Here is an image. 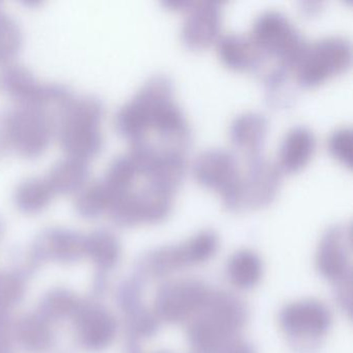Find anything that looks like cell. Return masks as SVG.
<instances>
[{"mask_svg": "<svg viewBox=\"0 0 353 353\" xmlns=\"http://www.w3.org/2000/svg\"><path fill=\"white\" fill-rule=\"evenodd\" d=\"M248 319L245 303L228 292H212L189 321L188 339L196 353H216L236 338Z\"/></svg>", "mask_w": 353, "mask_h": 353, "instance_id": "obj_1", "label": "cell"}, {"mask_svg": "<svg viewBox=\"0 0 353 353\" xmlns=\"http://www.w3.org/2000/svg\"><path fill=\"white\" fill-rule=\"evenodd\" d=\"M57 136L68 156L90 161L103 148L104 105L94 96L73 97L59 107Z\"/></svg>", "mask_w": 353, "mask_h": 353, "instance_id": "obj_2", "label": "cell"}, {"mask_svg": "<svg viewBox=\"0 0 353 353\" xmlns=\"http://www.w3.org/2000/svg\"><path fill=\"white\" fill-rule=\"evenodd\" d=\"M173 101L174 84L170 77L165 74L152 76L117 111L114 121L117 131L132 143L145 139L159 115Z\"/></svg>", "mask_w": 353, "mask_h": 353, "instance_id": "obj_3", "label": "cell"}, {"mask_svg": "<svg viewBox=\"0 0 353 353\" xmlns=\"http://www.w3.org/2000/svg\"><path fill=\"white\" fill-rule=\"evenodd\" d=\"M53 123L42 107L18 105L8 111L0 123V137L20 156L36 159L42 156L51 142Z\"/></svg>", "mask_w": 353, "mask_h": 353, "instance_id": "obj_4", "label": "cell"}, {"mask_svg": "<svg viewBox=\"0 0 353 353\" xmlns=\"http://www.w3.org/2000/svg\"><path fill=\"white\" fill-rule=\"evenodd\" d=\"M250 37L264 55L276 57L280 65L289 70L296 65L307 45L288 16L276 10L258 15Z\"/></svg>", "mask_w": 353, "mask_h": 353, "instance_id": "obj_5", "label": "cell"}, {"mask_svg": "<svg viewBox=\"0 0 353 353\" xmlns=\"http://www.w3.org/2000/svg\"><path fill=\"white\" fill-rule=\"evenodd\" d=\"M352 45L340 36L325 37L307 44L294 69L299 85L314 88L348 69Z\"/></svg>", "mask_w": 353, "mask_h": 353, "instance_id": "obj_6", "label": "cell"}, {"mask_svg": "<svg viewBox=\"0 0 353 353\" xmlns=\"http://www.w3.org/2000/svg\"><path fill=\"white\" fill-rule=\"evenodd\" d=\"M196 181L218 192L230 210H239L241 175L236 157L226 148H208L200 152L192 165Z\"/></svg>", "mask_w": 353, "mask_h": 353, "instance_id": "obj_7", "label": "cell"}, {"mask_svg": "<svg viewBox=\"0 0 353 353\" xmlns=\"http://www.w3.org/2000/svg\"><path fill=\"white\" fill-rule=\"evenodd\" d=\"M173 194L148 185L139 191H129L113 202L108 212L111 220L121 227L141 223H158L170 214Z\"/></svg>", "mask_w": 353, "mask_h": 353, "instance_id": "obj_8", "label": "cell"}, {"mask_svg": "<svg viewBox=\"0 0 353 353\" xmlns=\"http://www.w3.org/2000/svg\"><path fill=\"white\" fill-rule=\"evenodd\" d=\"M212 291L201 281H173L163 285L157 293L154 314L169 323L190 321L206 305Z\"/></svg>", "mask_w": 353, "mask_h": 353, "instance_id": "obj_9", "label": "cell"}, {"mask_svg": "<svg viewBox=\"0 0 353 353\" xmlns=\"http://www.w3.org/2000/svg\"><path fill=\"white\" fill-rule=\"evenodd\" d=\"M0 85L19 105L42 107L49 104L63 106L73 92L63 84L43 83L30 70L21 65H8L0 72Z\"/></svg>", "mask_w": 353, "mask_h": 353, "instance_id": "obj_10", "label": "cell"}, {"mask_svg": "<svg viewBox=\"0 0 353 353\" xmlns=\"http://www.w3.org/2000/svg\"><path fill=\"white\" fill-rule=\"evenodd\" d=\"M282 171L262 156L248 160V170L241 179L239 210L264 208L272 203L280 189Z\"/></svg>", "mask_w": 353, "mask_h": 353, "instance_id": "obj_11", "label": "cell"}, {"mask_svg": "<svg viewBox=\"0 0 353 353\" xmlns=\"http://www.w3.org/2000/svg\"><path fill=\"white\" fill-rule=\"evenodd\" d=\"M316 268L323 278L332 282L350 278V226L334 225L324 232L316 253Z\"/></svg>", "mask_w": 353, "mask_h": 353, "instance_id": "obj_12", "label": "cell"}, {"mask_svg": "<svg viewBox=\"0 0 353 353\" xmlns=\"http://www.w3.org/2000/svg\"><path fill=\"white\" fill-rule=\"evenodd\" d=\"M330 309L315 299H303L285 305L280 313V324L293 338L315 340L326 334L332 325Z\"/></svg>", "mask_w": 353, "mask_h": 353, "instance_id": "obj_13", "label": "cell"}, {"mask_svg": "<svg viewBox=\"0 0 353 353\" xmlns=\"http://www.w3.org/2000/svg\"><path fill=\"white\" fill-rule=\"evenodd\" d=\"M72 318L78 341L86 350H104L114 340L117 330V320L102 305L81 301Z\"/></svg>", "mask_w": 353, "mask_h": 353, "instance_id": "obj_14", "label": "cell"}, {"mask_svg": "<svg viewBox=\"0 0 353 353\" xmlns=\"http://www.w3.org/2000/svg\"><path fill=\"white\" fill-rule=\"evenodd\" d=\"M223 3L194 1L181 28V41L190 49L200 50L216 42L221 36Z\"/></svg>", "mask_w": 353, "mask_h": 353, "instance_id": "obj_15", "label": "cell"}, {"mask_svg": "<svg viewBox=\"0 0 353 353\" xmlns=\"http://www.w3.org/2000/svg\"><path fill=\"white\" fill-rule=\"evenodd\" d=\"M187 170V158L185 148L171 145L157 146L152 162L144 176L148 183L174 194L183 183Z\"/></svg>", "mask_w": 353, "mask_h": 353, "instance_id": "obj_16", "label": "cell"}, {"mask_svg": "<svg viewBox=\"0 0 353 353\" xmlns=\"http://www.w3.org/2000/svg\"><path fill=\"white\" fill-rule=\"evenodd\" d=\"M85 235L67 228H49L34 241L32 257L63 263L77 261L84 255Z\"/></svg>", "mask_w": 353, "mask_h": 353, "instance_id": "obj_17", "label": "cell"}, {"mask_svg": "<svg viewBox=\"0 0 353 353\" xmlns=\"http://www.w3.org/2000/svg\"><path fill=\"white\" fill-rule=\"evenodd\" d=\"M268 132V121L263 113L245 111L231 121L229 137L235 148L251 160L261 156Z\"/></svg>", "mask_w": 353, "mask_h": 353, "instance_id": "obj_18", "label": "cell"}, {"mask_svg": "<svg viewBox=\"0 0 353 353\" xmlns=\"http://www.w3.org/2000/svg\"><path fill=\"white\" fill-rule=\"evenodd\" d=\"M216 43L219 57L230 69L255 71L263 63L265 55L250 36L230 32L221 34Z\"/></svg>", "mask_w": 353, "mask_h": 353, "instance_id": "obj_19", "label": "cell"}, {"mask_svg": "<svg viewBox=\"0 0 353 353\" xmlns=\"http://www.w3.org/2000/svg\"><path fill=\"white\" fill-rule=\"evenodd\" d=\"M315 148L313 131L305 125H294L281 142L276 165L282 172H297L310 162Z\"/></svg>", "mask_w": 353, "mask_h": 353, "instance_id": "obj_20", "label": "cell"}, {"mask_svg": "<svg viewBox=\"0 0 353 353\" xmlns=\"http://www.w3.org/2000/svg\"><path fill=\"white\" fill-rule=\"evenodd\" d=\"M90 179L88 161L65 157L53 165L46 176L54 194L70 195L81 191Z\"/></svg>", "mask_w": 353, "mask_h": 353, "instance_id": "obj_21", "label": "cell"}, {"mask_svg": "<svg viewBox=\"0 0 353 353\" xmlns=\"http://www.w3.org/2000/svg\"><path fill=\"white\" fill-rule=\"evenodd\" d=\"M229 282L241 290L254 288L261 280L263 264L255 252L241 250L231 256L227 263Z\"/></svg>", "mask_w": 353, "mask_h": 353, "instance_id": "obj_22", "label": "cell"}, {"mask_svg": "<svg viewBox=\"0 0 353 353\" xmlns=\"http://www.w3.org/2000/svg\"><path fill=\"white\" fill-rule=\"evenodd\" d=\"M121 243L114 233L99 229L84 239V255L88 256L101 270H110L121 257Z\"/></svg>", "mask_w": 353, "mask_h": 353, "instance_id": "obj_23", "label": "cell"}, {"mask_svg": "<svg viewBox=\"0 0 353 353\" xmlns=\"http://www.w3.org/2000/svg\"><path fill=\"white\" fill-rule=\"evenodd\" d=\"M54 195L46 177H30L17 185L13 199L20 212L36 214L43 212L50 204Z\"/></svg>", "mask_w": 353, "mask_h": 353, "instance_id": "obj_24", "label": "cell"}, {"mask_svg": "<svg viewBox=\"0 0 353 353\" xmlns=\"http://www.w3.org/2000/svg\"><path fill=\"white\" fill-rule=\"evenodd\" d=\"M49 323L50 322L39 314L26 316L14 326L16 340L23 348L32 352L46 350L52 343L53 338Z\"/></svg>", "mask_w": 353, "mask_h": 353, "instance_id": "obj_25", "label": "cell"}, {"mask_svg": "<svg viewBox=\"0 0 353 353\" xmlns=\"http://www.w3.org/2000/svg\"><path fill=\"white\" fill-rule=\"evenodd\" d=\"M138 175L139 174L133 160L127 154L117 157L110 163L105 176L101 181L112 196L113 202H114L123 194L131 191L132 185Z\"/></svg>", "mask_w": 353, "mask_h": 353, "instance_id": "obj_26", "label": "cell"}, {"mask_svg": "<svg viewBox=\"0 0 353 353\" xmlns=\"http://www.w3.org/2000/svg\"><path fill=\"white\" fill-rule=\"evenodd\" d=\"M112 202V196L102 181H96L78 192L75 201L76 212L82 218L96 219L108 212Z\"/></svg>", "mask_w": 353, "mask_h": 353, "instance_id": "obj_27", "label": "cell"}, {"mask_svg": "<svg viewBox=\"0 0 353 353\" xmlns=\"http://www.w3.org/2000/svg\"><path fill=\"white\" fill-rule=\"evenodd\" d=\"M81 301L68 290L57 289L43 299L39 315L47 321L73 317Z\"/></svg>", "mask_w": 353, "mask_h": 353, "instance_id": "obj_28", "label": "cell"}, {"mask_svg": "<svg viewBox=\"0 0 353 353\" xmlns=\"http://www.w3.org/2000/svg\"><path fill=\"white\" fill-rule=\"evenodd\" d=\"M22 32L17 22L0 9V63H8L19 53Z\"/></svg>", "mask_w": 353, "mask_h": 353, "instance_id": "obj_29", "label": "cell"}, {"mask_svg": "<svg viewBox=\"0 0 353 353\" xmlns=\"http://www.w3.org/2000/svg\"><path fill=\"white\" fill-rule=\"evenodd\" d=\"M328 148L332 156L343 165L352 168L353 137L349 127L339 128L328 138Z\"/></svg>", "mask_w": 353, "mask_h": 353, "instance_id": "obj_30", "label": "cell"}, {"mask_svg": "<svg viewBox=\"0 0 353 353\" xmlns=\"http://www.w3.org/2000/svg\"><path fill=\"white\" fill-rule=\"evenodd\" d=\"M23 291V281L17 274H0V313L16 305Z\"/></svg>", "mask_w": 353, "mask_h": 353, "instance_id": "obj_31", "label": "cell"}, {"mask_svg": "<svg viewBox=\"0 0 353 353\" xmlns=\"http://www.w3.org/2000/svg\"><path fill=\"white\" fill-rule=\"evenodd\" d=\"M14 326L5 313H0V353H13Z\"/></svg>", "mask_w": 353, "mask_h": 353, "instance_id": "obj_32", "label": "cell"}, {"mask_svg": "<svg viewBox=\"0 0 353 353\" xmlns=\"http://www.w3.org/2000/svg\"><path fill=\"white\" fill-rule=\"evenodd\" d=\"M336 299L344 311L351 313V276L336 283Z\"/></svg>", "mask_w": 353, "mask_h": 353, "instance_id": "obj_33", "label": "cell"}, {"mask_svg": "<svg viewBox=\"0 0 353 353\" xmlns=\"http://www.w3.org/2000/svg\"><path fill=\"white\" fill-rule=\"evenodd\" d=\"M216 353H256L255 349L252 346L250 343L245 342V341L239 340V339H235L232 342L229 343L228 345L221 349L219 352Z\"/></svg>", "mask_w": 353, "mask_h": 353, "instance_id": "obj_34", "label": "cell"}, {"mask_svg": "<svg viewBox=\"0 0 353 353\" xmlns=\"http://www.w3.org/2000/svg\"><path fill=\"white\" fill-rule=\"evenodd\" d=\"M194 1L191 0H163L162 5L170 10H188L193 6Z\"/></svg>", "mask_w": 353, "mask_h": 353, "instance_id": "obj_35", "label": "cell"}, {"mask_svg": "<svg viewBox=\"0 0 353 353\" xmlns=\"http://www.w3.org/2000/svg\"><path fill=\"white\" fill-rule=\"evenodd\" d=\"M307 6H310V7H305V5L303 3V12H305V13L310 14V15H313L315 12L319 11L320 5L321 3H311V1H309V3H307Z\"/></svg>", "mask_w": 353, "mask_h": 353, "instance_id": "obj_36", "label": "cell"}, {"mask_svg": "<svg viewBox=\"0 0 353 353\" xmlns=\"http://www.w3.org/2000/svg\"><path fill=\"white\" fill-rule=\"evenodd\" d=\"M3 231H5V224H3V220L0 218V239L3 236Z\"/></svg>", "mask_w": 353, "mask_h": 353, "instance_id": "obj_37", "label": "cell"}]
</instances>
